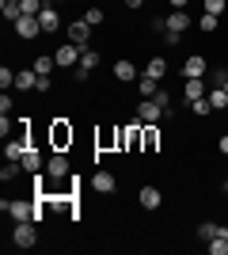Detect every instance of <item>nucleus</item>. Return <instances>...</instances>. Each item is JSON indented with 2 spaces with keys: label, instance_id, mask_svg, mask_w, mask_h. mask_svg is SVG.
Wrapping results in <instances>:
<instances>
[{
  "label": "nucleus",
  "instance_id": "obj_37",
  "mask_svg": "<svg viewBox=\"0 0 228 255\" xmlns=\"http://www.w3.org/2000/svg\"><path fill=\"white\" fill-rule=\"evenodd\" d=\"M167 4H171L175 11H186V4H190V0H167Z\"/></svg>",
  "mask_w": 228,
  "mask_h": 255
},
{
  "label": "nucleus",
  "instance_id": "obj_42",
  "mask_svg": "<svg viewBox=\"0 0 228 255\" xmlns=\"http://www.w3.org/2000/svg\"><path fill=\"white\" fill-rule=\"evenodd\" d=\"M50 4H69V0H50Z\"/></svg>",
  "mask_w": 228,
  "mask_h": 255
},
{
  "label": "nucleus",
  "instance_id": "obj_17",
  "mask_svg": "<svg viewBox=\"0 0 228 255\" xmlns=\"http://www.w3.org/2000/svg\"><path fill=\"white\" fill-rule=\"evenodd\" d=\"M31 69L38 76H50L57 69V57H54V53H38V57H31Z\"/></svg>",
  "mask_w": 228,
  "mask_h": 255
},
{
  "label": "nucleus",
  "instance_id": "obj_11",
  "mask_svg": "<svg viewBox=\"0 0 228 255\" xmlns=\"http://www.w3.org/2000/svg\"><path fill=\"white\" fill-rule=\"evenodd\" d=\"M38 23H42V34L61 31V11H57V4H46V8L38 11Z\"/></svg>",
  "mask_w": 228,
  "mask_h": 255
},
{
  "label": "nucleus",
  "instance_id": "obj_7",
  "mask_svg": "<svg viewBox=\"0 0 228 255\" xmlns=\"http://www.w3.org/2000/svg\"><path fill=\"white\" fill-rule=\"evenodd\" d=\"M80 53H84V50H80L76 42L57 46V53H54V57H57V69H65V73H69V69H76V65H80Z\"/></svg>",
  "mask_w": 228,
  "mask_h": 255
},
{
  "label": "nucleus",
  "instance_id": "obj_22",
  "mask_svg": "<svg viewBox=\"0 0 228 255\" xmlns=\"http://www.w3.org/2000/svg\"><path fill=\"white\" fill-rule=\"evenodd\" d=\"M160 149V129L156 126H145V141H141V152H156Z\"/></svg>",
  "mask_w": 228,
  "mask_h": 255
},
{
  "label": "nucleus",
  "instance_id": "obj_26",
  "mask_svg": "<svg viewBox=\"0 0 228 255\" xmlns=\"http://www.w3.org/2000/svg\"><path fill=\"white\" fill-rule=\"evenodd\" d=\"M198 27H202L206 34H213V31L221 27V15H209V11H202V19H198Z\"/></svg>",
  "mask_w": 228,
  "mask_h": 255
},
{
  "label": "nucleus",
  "instance_id": "obj_19",
  "mask_svg": "<svg viewBox=\"0 0 228 255\" xmlns=\"http://www.w3.org/2000/svg\"><path fill=\"white\" fill-rule=\"evenodd\" d=\"M46 168V160L38 149H27V156H23V171H31V175H38V171Z\"/></svg>",
  "mask_w": 228,
  "mask_h": 255
},
{
  "label": "nucleus",
  "instance_id": "obj_10",
  "mask_svg": "<svg viewBox=\"0 0 228 255\" xmlns=\"http://www.w3.org/2000/svg\"><path fill=\"white\" fill-rule=\"evenodd\" d=\"M11 27H15V34H19V38H38V34H42V23H38V15H19Z\"/></svg>",
  "mask_w": 228,
  "mask_h": 255
},
{
  "label": "nucleus",
  "instance_id": "obj_24",
  "mask_svg": "<svg viewBox=\"0 0 228 255\" xmlns=\"http://www.w3.org/2000/svg\"><path fill=\"white\" fill-rule=\"evenodd\" d=\"M84 19H87V23H91V27H103V19H107V11L99 8V4H91V8H87V11H84Z\"/></svg>",
  "mask_w": 228,
  "mask_h": 255
},
{
  "label": "nucleus",
  "instance_id": "obj_43",
  "mask_svg": "<svg viewBox=\"0 0 228 255\" xmlns=\"http://www.w3.org/2000/svg\"><path fill=\"white\" fill-rule=\"evenodd\" d=\"M225 179H228V168H225Z\"/></svg>",
  "mask_w": 228,
  "mask_h": 255
},
{
  "label": "nucleus",
  "instance_id": "obj_34",
  "mask_svg": "<svg viewBox=\"0 0 228 255\" xmlns=\"http://www.w3.org/2000/svg\"><path fill=\"white\" fill-rule=\"evenodd\" d=\"M34 92H54V80H50V76H38V88H34Z\"/></svg>",
  "mask_w": 228,
  "mask_h": 255
},
{
  "label": "nucleus",
  "instance_id": "obj_39",
  "mask_svg": "<svg viewBox=\"0 0 228 255\" xmlns=\"http://www.w3.org/2000/svg\"><path fill=\"white\" fill-rule=\"evenodd\" d=\"M217 236H225V240H228V225H221V233Z\"/></svg>",
  "mask_w": 228,
  "mask_h": 255
},
{
  "label": "nucleus",
  "instance_id": "obj_29",
  "mask_svg": "<svg viewBox=\"0 0 228 255\" xmlns=\"http://www.w3.org/2000/svg\"><path fill=\"white\" fill-rule=\"evenodd\" d=\"M190 111H194L198 118H206V115H213V103H209V96H206V99H194V103H190Z\"/></svg>",
  "mask_w": 228,
  "mask_h": 255
},
{
  "label": "nucleus",
  "instance_id": "obj_2",
  "mask_svg": "<svg viewBox=\"0 0 228 255\" xmlns=\"http://www.w3.org/2000/svg\"><path fill=\"white\" fill-rule=\"evenodd\" d=\"M0 210L8 213V221H11V225L34 221V198H31V202H23V198H4V202H0ZM34 225H38V221H34Z\"/></svg>",
  "mask_w": 228,
  "mask_h": 255
},
{
  "label": "nucleus",
  "instance_id": "obj_23",
  "mask_svg": "<svg viewBox=\"0 0 228 255\" xmlns=\"http://www.w3.org/2000/svg\"><path fill=\"white\" fill-rule=\"evenodd\" d=\"M209 103H213V111H228V92L217 84L213 92H209Z\"/></svg>",
  "mask_w": 228,
  "mask_h": 255
},
{
  "label": "nucleus",
  "instance_id": "obj_35",
  "mask_svg": "<svg viewBox=\"0 0 228 255\" xmlns=\"http://www.w3.org/2000/svg\"><path fill=\"white\" fill-rule=\"evenodd\" d=\"M0 137H11V118L8 115L0 118Z\"/></svg>",
  "mask_w": 228,
  "mask_h": 255
},
{
  "label": "nucleus",
  "instance_id": "obj_15",
  "mask_svg": "<svg viewBox=\"0 0 228 255\" xmlns=\"http://www.w3.org/2000/svg\"><path fill=\"white\" fill-rule=\"evenodd\" d=\"M163 23H167L171 34H183V31H190V11H175L171 8V15H163Z\"/></svg>",
  "mask_w": 228,
  "mask_h": 255
},
{
  "label": "nucleus",
  "instance_id": "obj_12",
  "mask_svg": "<svg viewBox=\"0 0 228 255\" xmlns=\"http://www.w3.org/2000/svg\"><path fill=\"white\" fill-rule=\"evenodd\" d=\"M91 191H95V194H114V191H118V179H114L110 171L99 168L95 175H91Z\"/></svg>",
  "mask_w": 228,
  "mask_h": 255
},
{
  "label": "nucleus",
  "instance_id": "obj_20",
  "mask_svg": "<svg viewBox=\"0 0 228 255\" xmlns=\"http://www.w3.org/2000/svg\"><path fill=\"white\" fill-rule=\"evenodd\" d=\"M137 92H141V99H156L160 80H152V76H137Z\"/></svg>",
  "mask_w": 228,
  "mask_h": 255
},
{
  "label": "nucleus",
  "instance_id": "obj_25",
  "mask_svg": "<svg viewBox=\"0 0 228 255\" xmlns=\"http://www.w3.org/2000/svg\"><path fill=\"white\" fill-rule=\"evenodd\" d=\"M194 233H198V240H213V236L221 233V225H213V221H202V225L194 229Z\"/></svg>",
  "mask_w": 228,
  "mask_h": 255
},
{
  "label": "nucleus",
  "instance_id": "obj_21",
  "mask_svg": "<svg viewBox=\"0 0 228 255\" xmlns=\"http://www.w3.org/2000/svg\"><path fill=\"white\" fill-rule=\"evenodd\" d=\"M145 76H152V80H163V76H167V61H163V57H152V61L145 65Z\"/></svg>",
  "mask_w": 228,
  "mask_h": 255
},
{
  "label": "nucleus",
  "instance_id": "obj_30",
  "mask_svg": "<svg viewBox=\"0 0 228 255\" xmlns=\"http://www.w3.org/2000/svg\"><path fill=\"white\" fill-rule=\"evenodd\" d=\"M209 244V255H228V240L225 236H213V240H206Z\"/></svg>",
  "mask_w": 228,
  "mask_h": 255
},
{
  "label": "nucleus",
  "instance_id": "obj_38",
  "mask_svg": "<svg viewBox=\"0 0 228 255\" xmlns=\"http://www.w3.org/2000/svg\"><path fill=\"white\" fill-rule=\"evenodd\" d=\"M122 4H126V8H133V11H137V8H145V0H122Z\"/></svg>",
  "mask_w": 228,
  "mask_h": 255
},
{
  "label": "nucleus",
  "instance_id": "obj_33",
  "mask_svg": "<svg viewBox=\"0 0 228 255\" xmlns=\"http://www.w3.org/2000/svg\"><path fill=\"white\" fill-rule=\"evenodd\" d=\"M11 107H15V103H11V96L4 92V96H0V115H11Z\"/></svg>",
  "mask_w": 228,
  "mask_h": 255
},
{
  "label": "nucleus",
  "instance_id": "obj_6",
  "mask_svg": "<svg viewBox=\"0 0 228 255\" xmlns=\"http://www.w3.org/2000/svg\"><path fill=\"white\" fill-rule=\"evenodd\" d=\"M69 171H73L69 156H65V152H57V149H50V156H46V175H50V179H65Z\"/></svg>",
  "mask_w": 228,
  "mask_h": 255
},
{
  "label": "nucleus",
  "instance_id": "obj_28",
  "mask_svg": "<svg viewBox=\"0 0 228 255\" xmlns=\"http://www.w3.org/2000/svg\"><path fill=\"white\" fill-rule=\"evenodd\" d=\"M50 0H19V8H23V15H38V11L46 8Z\"/></svg>",
  "mask_w": 228,
  "mask_h": 255
},
{
  "label": "nucleus",
  "instance_id": "obj_5",
  "mask_svg": "<svg viewBox=\"0 0 228 255\" xmlns=\"http://www.w3.org/2000/svg\"><path fill=\"white\" fill-rule=\"evenodd\" d=\"M27 129L23 133H11V137H4V160H15V164H23V156H27Z\"/></svg>",
  "mask_w": 228,
  "mask_h": 255
},
{
  "label": "nucleus",
  "instance_id": "obj_40",
  "mask_svg": "<svg viewBox=\"0 0 228 255\" xmlns=\"http://www.w3.org/2000/svg\"><path fill=\"white\" fill-rule=\"evenodd\" d=\"M221 88H225V92H228V76H225V80H221Z\"/></svg>",
  "mask_w": 228,
  "mask_h": 255
},
{
  "label": "nucleus",
  "instance_id": "obj_9",
  "mask_svg": "<svg viewBox=\"0 0 228 255\" xmlns=\"http://www.w3.org/2000/svg\"><path fill=\"white\" fill-rule=\"evenodd\" d=\"M69 42H76L80 50H87V42H91V23L87 19H73L69 23Z\"/></svg>",
  "mask_w": 228,
  "mask_h": 255
},
{
  "label": "nucleus",
  "instance_id": "obj_1",
  "mask_svg": "<svg viewBox=\"0 0 228 255\" xmlns=\"http://www.w3.org/2000/svg\"><path fill=\"white\" fill-rule=\"evenodd\" d=\"M73 137H76V129H73V122H69V118H54V122H50V149L69 152Z\"/></svg>",
  "mask_w": 228,
  "mask_h": 255
},
{
  "label": "nucleus",
  "instance_id": "obj_31",
  "mask_svg": "<svg viewBox=\"0 0 228 255\" xmlns=\"http://www.w3.org/2000/svg\"><path fill=\"white\" fill-rule=\"evenodd\" d=\"M0 88H4V92H8V88H15V69H8V65L0 69Z\"/></svg>",
  "mask_w": 228,
  "mask_h": 255
},
{
  "label": "nucleus",
  "instance_id": "obj_27",
  "mask_svg": "<svg viewBox=\"0 0 228 255\" xmlns=\"http://www.w3.org/2000/svg\"><path fill=\"white\" fill-rule=\"evenodd\" d=\"M19 171H23V164H15V160H8V164L0 168V183H11V179H15V175H19Z\"/></svg>",
  "mask_w": 228,
  "mask_h": 255
},
{
  "label": "nucleus",
  "instance_id": "obj_32",
  "mask_svg": "<svg viewBox=\"0 0 228 255\" xmlns=\"http://www.w3.org/2000/svg\"><path fill=\"white\" fill-rule=\"evenodd\" d=\"M202 8H206L209 15H225V0H202Z\"/></svg>",
  "mask_w": 228,
  "mask_h": 255
},
{
  "label": "nucleus",
  "instance_id": "obj_3",
  "mask_svg": "<svg viewBox=\"0 0 228 255\" xmlns=\"http://www.w3.org/2000/svg\"><path fill=\"white\" fill-rule=\"evenodd\" d=\"M11 244L19 248V252L34 248V244H38V225H34V221H19L15 229H11Z\"/></svg>",
  "mask_w": 228,
  "mask_h": 255
},
{
  "label": "nucleus",
  "instance_id": "obj_13",
  "mask_svg": "<svg viewBox=\"0 0 228 255\" xmlns=\"http://www.w3.org/2000/svg\"><path fill=\"white\" fill-rule=\"evenodd\" d=\"M206 96H209L206 76H194V80H186V88H183V99H186V107L194 103V99H206Z\"/></svg>",
  "mask_w": 228,
  "mask_h": 255
},
{
  "label": "nucleus",
  "instance_id": "obj_4",
  "mask_svg": "<svg viewBox=\"0 0 228 255\" xmlns=\"http://www.w3.org/2000/svg\"><path fill=\"white\" fill-rule=\"evenodd\" d=\"M137 118H141L145 126H160L163 118H167V111H163L160 99H141V103H137Z\"/></svg>",
  "mask_w": 228,
  "mask_h": 255
},
{
  "label": "nucleus",
  "instance_id": "obj_14",
  "mask_svg": "<svg viewBox=\"0 0 228 255\" xmlns=\"http://www.w3.org/2000/svg\"><path fill=\"white\" fill-rule=\"evenodd\" d=\"M206 69H209V61L202 57V53H190V57L183 61V76H186V80H194V76H206Z\"/></svg>",
  "mask_w": 228,
  "mask_h": 255
},
{
  "label": "nucleus",
  "instance_id": "obj_16",
  "mask_svg": "<svg viewBox=\"0 0 228 255\" xmlns=\"http://www.w3.org/2000/svg\"><path fill=\"white\" fill-rule=\"evenodd\" d=\"M114 80H122V84H133V80H137V65H133L130 57L114 61Z\"/></svg>",
  "mask_w": 228,
  "mask_h": 255
},
{
  "label": "nucleus",
  "instance_id": "obj_36",
  "mask_svg": "<svg viewBox=\"0 0 228 255\" xmlns=\"http://www.w3.org/2000/svg\"><path fill=\"white\" fill-rule=\"evenodd\" d=\"M217 149H221V156H228V133H221V141H217Z\"/></svg>",
  "mask_w": 228,
  "mask_h": 255
},
{
  "label": "nucleus",
  "instance_id": "obj_8",
  "mask_svg": "<svg viewBox=\"0 0 228 255\" xmlns=\"http://www.w3.org/2000/svg\"><path fill=\"white\" fill-rule=\"evenodd\" d=\"M137 202H141V210H160V206H163V191H160V187H152V183H145V187H141V191H137Z\"/></svg>",
  "mask_w": 228,
  "mask_h": 255
},
{
  "label": "nucleus",
  "instance_id": "obj_18",
  "mask_svg": "<svg viewBox=\"0 0 228 255\" xmlns=\"http://www.w3.org/2000/svg\"><path fill=\"white\" fill-rule=\"evenodd\" d=\"M15 88H19V92H34V88H38V73H34V69H19V73H15Z\"/></svg>",
  "mask_w": 228,
  "mask_h": 255
},
{
  "label": "nucleus",
  "instance_id": "obj_41",
  "mask_svg": "<svg viewBox=\"0 0 228 255\" xmlns=\"http://www.w3.org/2000/svg\"><path fill=\"white\" fill-rule=\"evenodd\" d=\"M0 4H19V0H0Z\"/></svg>",
  "mask_w": 228,
  "mask_h": 255
}]
</instances>
